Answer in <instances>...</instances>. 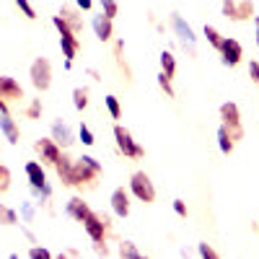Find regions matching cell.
<instances>
[{"label":"cell","instance_id":"obj_21","mask_svg":"<svg viewBox=\"0 0 259 259\" xmlns=\"http://www.w3.org/2000/svg\"><path fill=\"white\" fill-rule=\"evenodd\" d=\"M161 73H163L166 78H174V73H177V57L171 55L168 50L161 52Z\"/></svg>","mask_w":259,"mask_h":259},{"label":"cell","instance_id":"obj_18","mask_svg":"<svg viewBox=\"0 0 259 259\" xmlns=\"http://www.w3.org/2000/svg\"><path fill=\"white\" fill-rule=\"evenodd\" d=\"M55 168H57V177L62 179V184L73 187V161L68 156H60L57 163H55Z\"/></svg>","mask_w":259,"mask_h":259},{"label":"cell","instance_id":"obj_42","mask_svg":"<svg viewBox=\"0 0 259 259\" xmlns=\"http://www.w3.org/2000/svg\"><path fill=\"white\" fill-rule=\"evenodd\" d=\"M254 24H256V45H259V16L254 18Z\"/></svg>","mask_w":259,"mask_h":259},{"label":"cell","instance_id":"obj_14","mask_svg":"<svg viewBox=\"0 0 259 259\" xmlns=\"http://www.w3.org/2000/svg\"><path fill=\"white\" fill-rule=\"evenodd\" d=\"M91 26H94V31H96V36H99L101 41H109V39H112V34H114L112 18H106L104 13H101V16H94Z\"/></svg>","mask_w":259,"mask_h":259},{"label":"cell","instance_id":"obj_33","mask_svg":"<svg viewBox=\"0 0 259 259\" xmlns=\"http://www.w3.org/2000/svg\"><path fill=\"white\" fill-rule=\"evenodd\" d=\"M158 85H161V91H166L168 99H174V89H171V78H166L163 73H158Z\"/></svg>","mask_w":259,"mask_h":259},{"label":"cell","instance_id":"obj_36","mask_svg":"<svg viewBox=\"0 0 259 259\" xmlns=\"http://www.w3.org/2000/svg\"><path fill=\"white\" fill-rule=\"evenodd\" d=\"M200 256H205V259H218L221 254L218 251H215L210 244H200Z\"/></svg>","mask_w":259,"mask_h":259},{"label":"cell","instance_id":"obj_5","mask_svg":"<svg viewBox=\"0 0 259 259\" xmlns=\"http://www.w3.org/2000/svg\"><path fill=\"white\" fill-rule=\"evenodd\" d=\"M29 75H31V85L36 91H47L52 85V65H50V60L47 57H36L31 62Z\"/></svg>","mask_w":259,"mask_h":259},{"label":"cell","instance_id":"obj_2","mask_svg":"<svg viewBox=\"0 0 259 259\" xmlns=\"http://www.w3.org/2000/svg\"><path fill=\"white\" fill-rule=\"evenodd\" d=\"M101 174V163L91 156H83L80 161H73V187L91 184Z\"/></svg>","mask_w":259,"mask_h":259},{"label":"cell","instance_id":"obj_9","mask_svg":"<svg viewBox=\"0 0 259 259\" xmlns=\"http://www.w3.org/2000/svg\"><path fill=\"white\" fill-rule=\"evenodd\" d=\"M106 226H109V221L101 218V215H96V212H89V218L83 221V228H85V233L91 236V241H94V244H104Z\"/></svg>","mask_w":259,"mask_h":259},{"label":"cell","instance_id":"obj_32","mask_svg":"<svg viewBox=\"0 0 259 259\" xmlns=\"http://www.w3.org/2000/svg\"><path fill=\"white\" fill-rule=\"evenodd\" d=\"M16 6H18V11L24 13L26 18H36V11L31 8V3H29V0H16Z\"/></svg>","mask_w":259,"mask_h":259},{"label":"cell","instance_id":"obj_41","mask_svg":"<svg viewBox=\"0 0 259 259\" xmlns=\"http://www.w3.org/2000/svg\"><path fill=\"white\" fill-rule=\"evenodd\" d=\"M0 114H8V106H6V99H0Z\"/></svg>","mask_w":259,"mask_h":259},{"label":"cell","instance_id":"obj_17","mask_svg":"<svg viewBox=\"0 0 259 259\" xmlns=\"http://www.w3.org/2000/svg\"><path fill=\"white\" fill-rule=\"evenodd\" d=\"M0 133L6 135V140H8L11 145H16V143H18V138H21V133H18L16 122H13L8 114H0Z\"/></svg>","mask_w":259,"mask_h":259},{"label":"cell","instance_id":"obj_10","mask_svg":"<svg viewBox=\"0 0 259 259\" xmlns=\"http://www.w3.org/2000/svg\"><path fill=\"white\" fill-rule=\"evenodd\" d=\"M171 26H174V31H177V36L182 39V45L184 47H189V50H194V45H197V36H194V31H192V26L187 24V21L182 18V16H171Z\"/></svg>","mask_w":259,"mask_h":259},{"label":"cell","instance_id":"obj_20","mask_svg":"<svg viewBox=\"0 0 259 259\" xmlns=\"http://www.w3.org/2000/svg\"><path fill=\"white\" fill-rule=\"evenodd\" d=\"M60 18H62L65 24L70 26V31H73V34H80V29H83V21H80L78 11H73L70 6H62V11H60Z\"/></svg>","mask_w":259,"mask_h":259},{"label":"cell","instance_id":"obj_4","mask_svg":"<svg viewBox=\"0 0 259 259\" xmlns=\"http://www.w3.org/2000/svg\"><path fill=\"white\" fill-rule=\"evenodd\" d=\"M221 119H223V127L228 130V135L236 140L244 138V127H241V114H239V106H236L233 101H226L221 106Z\"/></svg>","mask_w":259,"mask_h":259},{"label":"cell","instance_id":"obj_8","mask_svg":"<svg viewBox=\"0 0 259 259\" xmlns=\"http://www.w3.org/2000/svg\"><path fill=\"white\" fill-rule=\"evenodd\" d=\"M223 13L226 18L231 21H246V18H254V3L251 0H223Z\"/></svg>","mask_w":259,"mask_h":259},{"label":"cell","instance_id":"obj_37","mask_svg":"<svg viewBox=\"0 0 259 259\" xmlns=\"http://www.w3.org/2000/svg\"><path fill=\"white\" fill-rule=\"evenodd\" d=\"M29 256H31V259H50L52 254H50L47 249H41V246H34V249L29 251Z\"/></svg>","mask_w":259,"mask_h":259},{"label":"cell","instance_id":"obj_11","mask_svg":"<svg viewBox=\"0 0 259 259\" xmlns=\"http://www.w3.org/2000/svg\"><path fill=\"white\" fill-rule=\"evenodd\" d=\"M221 55H223V65H239L241 62V57H244V50H241V45L236 39H223V45H221V50H218Z\"/></svg>","mask_w":259,"mask_h":259},{"label":"cell","instance_id":"obj_38","mask_svg":"<svg viewBox=\"0 0 259 259\" xmlns=\"http://www.w3.org/2000/svg\"><path fill=\"white\" fill-rule=\"evenodd\" d=\"M249 78L259 85V62H256V60H251V62H249Z\"/></svg>","mask_w":259,"mask_h":259},{"label":"cell","instance_id":"obj_25","mask_svg":"<svg viewBox=\"0 0 259 259\" xmlns=\"http://www.w3.org/2000/svg\"><path fill=\"white\" fill-rule=\"evenodd\" d=\"M0 223H3V226H16V223H18L16 210H11V207H6V205H0Z\"/></svg>","mask_w":259,"mask_h":259},{"label":"cell","instance_id":"obj_27","mask_svg":"<svg viewBox=\"0 0 259 259\" xmlns=\"http://www.w3.org/2000/svg\"><path fill=\"white\" fill-rule=\"evenodd\" d=\"M205 36H207V41L215 47V50H221V45H223V36H221V31L215 29V26H205Z\"/></svg>","mask_w":259,"mask_h":259},{"label":"cell","instance_id":"obj_3","mask_svg":"<svg viewBox=\"0 0 259 259\" xmlns=\"http://www.w3.org/2000/svg\"><path fill=\"white\" fill-rule=\"evenodd\" d=\"M26 177H29V184H31V189H34V194L39 200L52 197V187L47 184V174H45V168H41V163L29 161L26 163Z\"/></svg>","mask_w":259,"mask_h":259},{"label":"cell","instance_id":"obj_28","mask_svg":"<svg viewBox=\"0 0 259 259\" xmlns=\"http://www.w3.org/2000/svg\"><path fill=\"white\" fill-rule=\"evenodd\" d=\"M73 104H75V109H85V106H89V91L75 89L73 91Z\"/></svg>","mask_w":259,"mask_h":259},{"label":"cell","instance_id":"obj_29","mask_svg":"<svg viewBox=\"0 0 259 259\" xmlns=\"http://www.w3.org/2000/svg\"><path fill=\"white\" fill-rule=\"evenodd\" d=\"M8 189H11V171H8V166L0 163V194Z\"/></svg>","mask_w":259,"mask_h":259},{"label":"cell","instance_id":"obj_13","mask_svg":"<svg viewBox=\"0 0 259 259\" xmlns=\"http://www.w3.org/2000/svg\"><path fill=\"white\" fill-rule=\"evenodd\" d=\"M112 210H114V215H119V218H127V212H130V194L124 192V187H117L112 192Z\"/></svg>","mask_w":259,"mask_h":259},{"label":"cell","instance_id":"obj_1","mask_svg":"<svg viewBox=\"0 0 259 259\" xmlns=\"http://www.w3.org/2000/svg\"><path fill=\"white\" fill-rule=\"evenodd\" d=\"M52 24H55V29L60 31V47H62V55H65V68H73V57H75L78 50H80V39H78V34L70 31V26L65 24L60 16L52 18Z\"/></svg>","mask_w":259,"mask_h":259},{"label":"cell","instance_id":"obj_39","mask_svg":"<svg viewBox=\"0 0 259 259\" xmlns=\"http://www.w3.org/2000/svg\"><path fill=\"white\" fill-rule=\"evenodd\" d=\"M174 210H177V215H182V218H187V205H184L182 200H174Z\"/></svg>","mask_w":259,"mask_h":259},{"label":"cell","instance_id":"obj_23","mask_svg":"<svg viewBox=\"0 0 259 259\" xmlns=\"http://www.w3.org/2000/svg\"><path fill=\"white\" fill-rule=\"evenodd\" d=\"M122 52H124V41H117V45H114V55H117V65H119V70L124 73V78L130 80V78H133V70H130V65L124 62V57H122Z\"/></svg>","mask_w":259,"mask_h":259},{"label":"cell","instance_id":"obj_30","mask_svg":"<svg viewBox=\"0 0 259 259\" xmlns=\"http://www.w3.org/2000/svg\"><path fill=\"white\" fill-rule=\"evenodd\" d=\"M99 3H101V8H104V16L106 18H114L117 16V0H99Z\"/></svg>","mask_w":259,"mask_h":259},{"label":"cell","instance_id":"obj_35","mask_svg":"<svg viewBox=\"0 0 259 259\" xmlns=\"http://www.w3.org/2000/svg\"><path fill=\"white\" fill-rule=\"evenodd\" d=\"M78 135H80V140H83V145H94L96 140H94V133L85 124H80V130H78Z\"/></svg>","mask_w":259,"mask_h":259},{"label":"cell","instance_id":"obj_24","mask_svg":"<svg viewBox=\"0 0 259 259\" xmlns=\"http://www.w3.org/2000/svg\"><path fill=\"white\" fill-rule=\"evenodd\" d=\"M119 256H127V259H140V249H138L133 241H122V244H119Z\"/></svg>","mask_w":259,"mask_h":259},{"label":"cell","instance_id":"obj_16","mask_svg":"<svg viewBox=\"0 0 259 259\" xmlns=\"http://www.w3.org/2000/svg\"><path fill=\"white\" fill-rule=\"evenodd\" d=\"M89 212H91L89 202H83L80 197H73V200L68 202V215H70V218H75L78 223H83L85 218H89Z\"/></svg>","mask_w":259,"mask_h":259},{"label":"cell","instance_id":"obj_12","mask_svg":"<svg viewBox=\"0 0 259 259\" xmlns=\"http://www.w3.org/2000/svg\"><path fill=\"white\" fill-rule=\"evenodd\" d=\"M34 148H36V153L41 156V161H47V163H57V158L62 156L60 153V145L55 143V140H47V138H41V140H36L34 143Z\"/></svg>","mask_w":259,"mask_h":259},{"label":"cell","instance_id":"obj_6","mask_svg":"<svg viewBox=\"0 0 259 259\" xmlns=\"http://www.w3.org/2000/svg\"><path fill=\"white\" fill-rule=\"evenodd\" d=\"M130 189H133V194L145 205H150L156 200V187H153V182H150V177L145 174V171L133 174V179H130Z\"/></svg>","mask_w":259,"mask_h":259},{"label":"cell","instance_id":"obj_31","mask_svg":"<svg viewBox=\"0 0 259 259\" xmlns=\"http://www.w3.org/2000/svg\"><path fill=\"white\" fill-rule=\"evenodd\" d=\"M26 117H29V119H39V117H41V99H34V101L29 104Z\"/></svg>","mask_w":259,"mask_h":259},{"label":"cell","instance_id":"obj_15","mask_svg":"<svg viewBox=\"0 0 259 259\" xmlns=\"http://www.w3.org/2000/svg\"><path fill=\"white\" fill-rule=\"evenodd\" d=\"M0 99H24V89L8 75H0Z\"/></svg>","mask_w":259,"mask_h":259},{"label":"cell","instance_id":"obj_19","mask_svg":"<svg viewBox=\"0 0 259 259\" xmlns=\"http://www.w3.org/2000/svg\"><path fill=\"white\" fill-rule=\"evenodd\" d=\"M52 140L57 143V145H73V133H70V127L68 124H62V122H55L52 124Z\"/></svg>","mask_w":259,"mask_h":259},{"label":"cell","instance_id":"obj_40","mask_svg":"<svg viewBox=\"0 0 259 259\" xmlns=\"http://www.w3.org/2000/svg\"><path fill=\"white\" fill-rule=\"evenodd\" d=\"M75 3H78V8H80V11H91L94 0H75Z\"/></svg>","mask_w":259,"mask_h":259},{"label":"cell","instance_id":"obj_26","mask_svg":"<svg viewBox=\"0 0 259 259\" xmlns=\"http://www.w3.org/2000/svg\"><path fill=\"white\" fill-rule=\"evenodd\" d=\"M104 104H106V109H109L112 119H119V117H122V106H119V99H117V96H106Z\"/></svg>","mask_w":259,"mask_h":259},{"label":"cell","instance_id":"obj_34","mask_svg":"<svg viewBox=\"0 0 259 259\" xmlns=\"http://www.w3.org/2000/svg\"><path fill=\"white\" fill-rule=\"evenodd\" d=\"M21 218H24V223L34 221V205L31 202H21Z\"/></svg>","mask_w":259,"mask_h":259},{"label":"cell","instance_id":"obj_7","mask_svg":"<svg viewBox=\"0 0 259 259\" xmlns=\"http://www.w3.org/2000/svg\"><path fill=\"white\" fill-rule=\"evenodd\" d=\"M114 140H117V148L122 150V153H124L127 158H143V156H145V150L133 140L130 130H124L122 124H117V127H114Z\"/></svg>","mask_w":259,"mask_h":259},{"label":"cell","instance_id":"obj_22","mask_svg":"<svg viewBox=\"0 0 259 259\" xmlns=\"http://www.w3.org/2000/svg\"><path fill=\"white\" fill-rule=\"evenodd\" d=\"M218 145H221V150H223V153L228 156V153H233V138L228 135V130L221 124L218 127Z\"/></svg>","mask_w":259,"mask_h":259}]
</instances>
